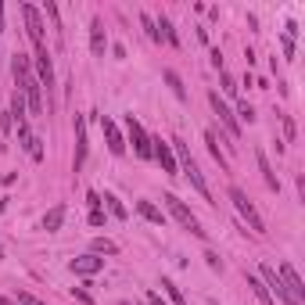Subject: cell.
Here are the masks:
<instances>
[{
	"instance_id": "obj_1",
	"label": "cell",
	"mask_w": 305,
	"mask_h": 305,
	"mask_svg": "<svg viewBox=\"0 0 305 305\" xmlns=\"http://www.w3.org/2000/svg\"><path fill=\"white\" fill-rule=\"evenodd\" d=\"M173 147H176V165H183V176H187L190 180V187L197 190V194H201L205 197V201H212V190H208V183H205V176H201V169H197V162L190 158V151H187V144H183L180 140V136H173V140H169Z\"/></svg>"
},
{
	"instance_id": "obj_2",
	"label": "cell",
	"mask_w": 305,
	"mask_h": 305,
	"mask_svg": "<svg viewBox=\"0 0 305 305\" xmlns=\"http://www.w3.org/2000/svg\"><path fill=\"white\" fill-rule=\"evenodd\" d=\"M162 201H165V208H169V212H173V216H176V223L183 226V230H190L194 237H201V241H205V230H201V223H197V216H194V212H190L187 205H183V201H180V197H176V194H165V197H162Z\"/></svg>"
},
{
	"instance_id": "obj_3",
	"label": "cell",
	"mask_w": 305,
	"mask_h": 305,
	"mask_svg": "<svg viewBox=\"0 0 305 305\" xmlns=\"http://www.w3.org/2000/svg\"><path fill=\"white\" fill-rule=\"evenodd\" d=\"M230 201H234V208L241 212V219L248 223V226H251L255 234H266V223H262V216H258V212H255V205L248 201V194H244L241 187H230Z\"/></svg>"
},
{
	"instance_id": "obj_4",
	"label": "cell",
	"mask_w": 305,
	"mask_h": 305,
	"mask_svg": "<svg viewBox=\"0 0 305 305\" xmlns=\"http://www.w3.org/2000/svg\"><path fill=\"white\" fill-rule=\"evenodd\" d=\"M36 68H40V90H47V108H54V65L47 47H36Z\"/></svg>"
},
{
	"instance_id": "obj_5",
	"label": "cell",
	"mask_w": 305,
	"mask_h": 305,
	"mask_svg": "<svg viewBox=\"0 0 305 305\" xmlns=\"http://www.w3.org/2000/svg\"><path fill=\"white\" fill-rule=\"evenodd\" d=\"M208 104H212V112L219 115V122H223V129L230 133V136H241V122L234 119V112L226 108V101H223V97L216 94V90H212V94H208Z\"/></svg>"
},
{
	"instance_id": "obj_6",
	"label": "cell",
	"mask_w": 305,
	"mask_h": 305,
	"mask_svg": "<svg viewBox=\"0 0 305 305\" xmlns=\"http://www.w3.org/2000/svg\"><path fill=\"white\" fill-rule=\"evenodd\" d=\"M277 277H280V284L287 287V295H291V298H298V302L305 298V284H302V277L295 273V266H291V262H280Z\"/></svg>"
},
{
	"instance_id": "obj_7",
	"label": "cell",
	"mask_w": 305,
	"mask_h": 305,
	"mask_svg": "<svg viewBox=\"0 0 305 305\" xmlns=\"http://www.w3.org/2000/svg\"><path fill=\"white\" fill-rule=\"evenodd\" d=\"M262 284H266V291H269V295H277L284 305H302L298 298L287 295V287L280 284V277H277V269H273V266H262Z\"/></svg>"
},
{
	"instance_id": "obj_8",
	"label": "cell",
	"mask_w": 305,
	"mask_h": 305,
	"mask_svg": "<svg viewBox=\"0 0 305 305\" xmlns=\"http://www.w3.org/2000/svg\"><path fill=\"white\" fill-rule=\"evenodd\" d=\"M126 126H129V140H133V151H136L140 158H151V136L144 133V126H140V122H136L133 115L126 119Z\"/></svg>"
},
{
	"instance_id": "obj_9",
	"label": "cell",
	"mask_w": 305,
	"mask_h": 305,
	"mask_svg": "<svg viewBox=\"0 0 305 305\" xmlns=\"http://www.w3.org/2000/svg\"><path fill=\"white\" fill-rule=\"evenodd\" d=\"M22 14H25V29H29L33 47H43V22H40V11H36L33 4H22Z\"/></svg>"
},
{
	"instance_id": "obj_10",
	"label": "cell",
	"mask_w": 305,
	"mask_h": 305,
	"mask_svg": "<svg viewBox=\"0 0 305 305\" xmlns=\"http://www.w3.org/2000/svg\"><path fill=\"white\" fill-rule=\"evenodd\" d=\"M86 122H83V115H75V158H72V169L79 173L83 169V162H86Z\"/></svg>"
},
{
	"instance_id": "obj_11",
	"label": "cell",
	"mask_w": 305,
	"mask_h": 305,
	"mask_svg": "<svg viewBox=\"0 0 305 305\" xmlns=\"http://www.w3.org/2000/svg\"><path fill=\"white\" fill-rule=\"evenodd\" d=\"M104 269V258L97 255H79V258H72V273H79V277H94V273Z\"/></svg>"
},
{
	"instance_id": "obj_12",
	"label": "cell",
	"mask_w": 305,
	"mask_h": 305,
	"mask_svg": "<svg viewBox=\"0 0 305 305\" xmlns=\"http://www.w3.org/2000/svg\"><path fill=\"white\" fill-rule=\"evenodd\" d=\"M151 155L162 162V169L169 173V176H180L176 173V158H173V151H169V144H165V140H151Z\"/></svg>"
},
{
	"instance_id": "obj_13",
	"label": "cell",
	"mask_w": 305,
	"mask_h": 305,
	"mask_svg": "<svg viewBox=\"0 0 305 305\" xmlns=\"http://www.w3.org/2000/svg\"><path fill=\"white\" fill-rule=\"evenodd\" d=\"M101 126H104V136H108V151L119 158V155H126V140H122V133L112 119H101Z\"/></svg>"
},
{
	"instance_id": "obj_14",
	"label": "cell",
	"mask_w": 305,
	"mask_h": 305,
	"mask_svg": "<svg viewBox=\"0 0 305 305\" xmlns=\"http://www.w3.org/2000/svg\"><path fill=\"white\" fill-rule=\"evenodd\" d=\"M104 47H108V36H104V22L94 18L90 22V51H94V58H104Z\"/></svg>"
},
{
	"instance_id": "obj_15",
	"label": "cell",
	"mask_w": 305,
	"mask_h": 305,
	"mask_svg": "<svg viewBox=\"0 0 305 305\" xmlns=\"http://www.w3.org/2000/svg\"><path fill=\"white\" fill-rule=\"evenodd\" d=\"M255 162H258V169H262V180H266V187L280 194V176L273 173V165H269V158H266V151H255Z\"/></svg>"
},
{
	"instance_id": "obj_16",
	"label": "cell",
	"mask_w": 305,
	"mask_h": 305,
	"mask_svg": "<svg viewBox=\"0 0 305 305\" xmlns=\"http://www.w3.org/2000/svg\"><path fill=\"white\" fill-rule=\"evenodd\" d=\"M205 144H208V151H212V158L219 162V169L230 173V162H226V155L219 151V136H216V129H205Z\"/></svg>"
},
{
	"instance_id": "obj_17",
	"label": "cell",
	"mask_w": 305,
	"mask_h": 305,
	"mask_svg": "<svg viewBox=\"0 0 305 305\" xmlns=\"http://www.w3.org/2000/svg\"><path fill=\"white\" fill-rule=\"evenodd\" d=\"M136 212H140V216H144L147 223H155V226H165V216H162V212H158L155 205H151V201H136Z\"/></svg>"
},
{
	"instance_id": "obj_18",
	"label": "cell",
	"mask_w": 305,
	"mask_h": 305,
	"mask_svg": "<svg viewBox=\"0 0 305 305\" xmlns=\"http://www.w3.org/2000/svg\"><path fill=\"white\" fill-rule=\"evenodd\" d=\"M61 219H65V205H54L47 216H43V230H47V234H51V230H58Z\"/></svg>"
},
{
	"instance_id": "obj_19",
	"label": "cell",
	"mask_w": 305,
	"mask_h": 305,
	"mask_svg": "<svg viewBox=\"0 0 305 305\" xmlns=\"http://www.w3.org/2000/svg\"><path fill=\"white\" fill-rule=\"evenodd\" d=\"M90 255H119V244L115 241H108V237H94V244H90Z\"/></svg>"
},
{
	"instance_id": "obj_20",
	"label": "cell",
	"mask_w": 305,
	"mask_h": 305,
	"mask_svg": "<svg viewBox=\"0 0 305 305\" xmlns=\"http://www.w3.org/2000/svg\"><path fill=\"white\" fill-rule=\"evenodd\" d=\"M25 112H29V108H25V97H22V90H14V94H11V119L25 122V119H29Z\"/></svg>"
},
{
	"instance_id": "obj_21",
	"label": "cell",
	"mask_w": 305,
	"mask_h": 305,
	"mask_svg": "<svg viewBox=\"0 0 305 305\" xmlns=\"http://www.w3.org/2000/svg\"><path fill=\"white\" fill-rule=\"evenodd\" d=\"M165 83H169V90H173V94L183 101V97H187V86H183V79H180V75L173 72V68H165Z\"/></svg>"
},
{
	"instance_id": "obj_22",
	"label": "cell",
	"mask_w": 305,
	"mask_h": 305,
	"mask_svg": "<svg viewBox=\"0 0 305 305\" xmlns=\"http://www.w3.org/2000/svg\"><path fill=\"white\" fill-rule=\"evenodd\" d=\"M158 29H162L158 36H165V43H173V47H180V36H176V29H173V22L165 18V14H162V18H158Z\"/></svg>"
},
{
	"instance_id": "obj_23",
	"label": "cell",
	"mask_w": 305,
	"mask_h": 305,
	"mask_svg": "<svg viewBox=\"0 0 305 305\" xmlns=\"http://www.w3.org/2000/svg\"><path fill=\"white\" fill-rule=\"evenodd\" d=\"M248 287H251V291H255V298L262 302V305H269V302H273V295L266 291V284L258 280V277H248Z\"/></svg>"
},
{
	"instance_id": "obj_24",
	"label": "cell",
	"mask_w": 305,
	"mask_h": 305,
	"mask_svg": "<svg viewBox=\"0 0 305 305\" xmlns=\"http://www.w3.org/2000/svg\"><path fill=\"white\" fill-rule=\"evenodd\" d=\"M101 201H108V208H112V216H115V219H126V208L119 205V197H115V194H104Z\"/></svg>"
},
{
	"instance_id": "obj_25",
	"label": "cell",
	"mask_w": 305,
	"mask_h": 305,
	"mask_svg": "<svg viewBox=\"0 0 305 305\" xmlns=\"http://www.w3.org/2000/svg\"><path fill=\"white\" fill-rule=\"evenodd\" d=\"M25 151H29V158H33V162H40L43 158V140H40V136H33V140L25 144Z\"/></svg>"
},
{
	"instance_id": "obj_26",
	"label": "cell",
	"mask_w": 305,
	"mask_h": 305,
	"mask_svg": "<svg viewBox=\"0 0 305 305\" xmlns=\"http://www.w3.org/2000/svg\"><path fill=\"white\" fill-rule=\"evenodd\" d=\"M162 287H165V295L173 298V305H187V302H183V295H180V287H176L173 280H162Z\"/></svg>"
},
{
	"instance_id": "obj_27",
	"label": "cell",
	"mask_w": 305,
	"mask_h": 305,
	"mask_svg": "<svg viewBox=\"0 0 305 305\" xmlns=\"http://www.w3.org/2000/svg\"><path fill=\"white\" fill-rule=\"evenodd\" d=\"M140 25L147 29V36H151V40H155V43L162 40V36H158V29H155V22H151V18H147V14H140Z\"/></svg>"
},
{
	"instance_id": "obj_28",
	"label": "cell",
	"mask_w": 305,
	"mask_h": 305,
	"mask_svg": "<svg viewBox=\"0 0 305 305\" xmlns=\"http://www.w3.org/2000/svg\"><path fill=\"white\" fill-rule=\"evenodd\" d=\"M219 75H223V90L234 97V94H237V83H234V75H230V72H219Z\"/></svg>"
},
{
	"instance_id": "obj_29",
	"label": "cell",
	"mask_w": 305,
	"mask_h": 305,
	"mask_svg": "<svg viewBox=\"0 0 305 305\" xmlns=\"http://www.w3.org/2000/svg\"><path fill=\"white\" fill-rule=\"evenodd\" d=\"M14 302H18V305H43L36 295H29V291H18V298H14Z\"/></svg>"
},
{
	"instance_id": "obj_30",
	"label": "cell",
	"mask_w": 305,
	"mask_h": 305,
	"mask_svg": "<svg viewBox=\"0 0 305 305\" xmlns=\"http://www.w3.org/2000/svg\"><path fill=\"white\" fill-rule=\"evenodd\" d=\"M241 122H255V108L248 101H241Z\"/></svg>"
},
{
	"instance_id": "obj_31",
	"label": "cell",
	"mask_w": 305,
	"mask_h": 305,
	"mask_svg": "<svg viewBox=\"0 0 305 305\" xmlns=\"http://www.w3.org/2000/svg\"><path fill=\"white\" fill-rule=\"evenodd\" d=\"M284 58H287V61L295 58V36H284Z\"/></svg>"
},
{
	"instance_id": "obj_32",
	"label": "cell",
	"mask_w": 305,
	"mask_h": 305,
	"mask_svg": "<svg viewBox=\"0 0 305 305\" xmlns=\"http://www.w3.org/2000/svg\"><path fill=\"white\" fill-rule=\"evenodd\" d=\"M18 140H22V144L33 140V133H29V122H18Z\"/></svg>"
},
{
	"instance_id": "obj_33",
	"label": "cell",
	"mask_w": 305,
	"mask_h": 305,
	"mask_svg": "<svg viewBox=\"0 0 305 305\" xmlns=\"http://www.w3.org/2000/svg\"><path fill=\"white\" fill-rule=\"evenodd\" d=\"M86 201H90V208L97 212V208H101V194H97V190H86Z\"/></svg>"
},
{
	"instance_id": "obj_34",
	"label": "cell",
	"mask_w": 305,
	"mask_h": 305,
	"mask_svg": "<svg viewBox=\"0 0 305 305\" xmlns=\"http://www.w3.org/2000/svg\"><path fill=\"white\" fill-rule=\"evenodd\" d=\"M205 262H208L212 269H223V262H219V255H216V251H205Z\"/></svg>"
},
{
	"instance_id": "obj_35",
	"label": "cell",
	"mask_w": 305,
	"mask_h": 305,
	"mask_svg": "<svg viewBox=\"0 0 305 305\" xmlns=\"http://www.w3.org/2000/svg\"><path fill=\"white\" fill-rule=\"evenodd\" d=\"M284 133H287V140H295V119H291V115L284 119Z\"/></svg>"
},
{
	"instance_id": "obj_36",
	"label": "cell",
	"mask_w": 305,
	"mask_h": 305,
	"mask_svg": "<svg viewBox=\"0 0 305 305\" xmlns=\"http://www.w3.org/2000/svg\"><path fill=\"white\" fill-rule=\"evenodd\" d=\"M101 223H104V212H101V208L90 212V226H101Z\"/></svg>"
},
{
	"instance_id": "obj_37",
	"label": "cell",
	"mask_w": 305,
	"mask_h": 305,
	"mask_svg": "<svg viewBox=\"0 0 305 305\" xmlns=\"http://www.w3.org/2000/svg\"><path fill=\"white\" fill-rule=\"evenodd\" d=\"M72 295H75V298H79V302H83V305H94V298H90V295H86V291H72Z\"/></svg>"
},
{
	"instance_id": "obj_38",
	"label": "cell",
	"mask_w": 305,
	"mask_h": 305,
	"mask_svg": "<svg viewBox=\"0 0 305 305\" xmlns=\"http://www.w3.org/2000/svg\"><path fill=\"white\" fill-rule=\"evenodd\" d=\"M147 305H165V302H162V295H147Z\"/></svg>"
},
{
	"instance_id": "obj_39",
	"label": "cell",
	"mask_w": 305,
	"mask_h": 305,
	"mask_svg": "<svg viewBox=\"0 0 305 305\" xmlns=\"http://www.w3.org/2000/svg\"><path fill=\"white\" fill-rule=\"evenodd\" d=\"M0 33H4V4H0Z\"/></svg>"
}]
</instances>
